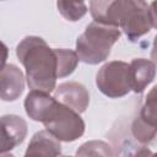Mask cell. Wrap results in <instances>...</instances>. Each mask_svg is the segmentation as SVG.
<instances>
[{
    "mask_svg": "<svg viewBox=\"0 0 157 157\" xmlns=\"http://www.w3.org/2000/svg\"><path fill=\"white\" fill-rule=\"evenodd\" d=\"M55 101V97H52L50 93L39 91V90H31L25 98V110L26 114L34 121H40L47 113L48 108Z\"/></svg>",
    "mask_w": 157,
    "mask_h": 157,
    "instance_id": "obj_10",
    "label": "cell"
},
{
    "mask_svg": "<svg viewBox=\"0 0 157 157\" xmlns=\"http://www.w3.org/2000/svg\"><path fill=\"white\" fill-rule=\"evenodd\" d=\"M156 64L152 60L145 58H135L129 64L131 91L135 93H142L145 88L155 80Z\"/></svg>",
    "mask_w": 157,
    "mask_h": 157,
    "instance_id": "obj_8",
    "label": "cell"
},
{
    "mask_svg": "<svg viewBox=\"0 0 157 157\" xmlns=\"http://www.w3.org/2000/svg\"><path fill=\"white\" fill-rule=\"evenodd\" d=\"M148 12H150L151 26L157 29V0H153L148 5Z\"/></svg>",
    "mask_w": 157,
    "mask_h": 157,
    "instance_id": "obj_16",
    "label": "cell"
},
{
    "mask_svg": "<svg viewBox=\"0 0 157 157\" xmlns=\"http://www.w3.org/2000/svg\"><path fill=\"white\" fill-rule=\"evenodd\" d=\"M56 7L60 15L70 22L81 20L88 11L85 0H56Z\"/></svg>",
    "mask_w": 157,
    "mask_h": 157,
    "instance_id": "obj_11",
    "label": "cell"
},
{
    "mask_svg": "<svg viewBox=\"0 0 157 157\" xmlns=\"http://www.w3.org/2000/svg\"><path fill=\"white\" fill-rule=\"evenodd\" d=\"M27 123L18 115L7 114L1 117V153L11 151L22 144L27 135Z\"/></svg>",
    "mask_w": 157,
    "mask_h": 157,
    "instance_id": "obj_6",
    "label": "cell"
},
{
    "mask_svg": "<svg viewBox=\"0 0 157 157\" xmlns=\"http://www.w3.org/2000/svg\"><path fill=\"white\" fill-rule=\"evenodd\" d=\"M61 155V145L60 140L56 139L52 132H49L47 129L37 131L26 150L25 156H60Z\"/></svg>",
    "mask_w": 157,
    "mask_h": 157,
    "instance_id": "obj_9",
    "label": "cell"
},
{
    "mask_svg": "<svg viewBox=\"0 0 157 157\" xmlns=\"http://www.w3.org/2000/svg\"><path fill=\"white\" fill-rule=\"evenodd\" d=\"M131 134L140 144H150L157 135V129L148 125L140 115L135 117L131 123Z\"/></svg>",
    "mask_w": 157,
    "mask_h": 157,
    "instance_id": "obj_14",
    "label": "cell"
},
{
    "mask_svg": "<svg viewBox=\"0 0 157 157\" xmlns=\"http://www.w3.org/2000/svg\"><path fill=\"white\" fill-rule=\"evenodd\" d=\"M98 90L109 98H120L131 91L129 64L121 60L105 63L96 75Z\"/></svg>",
    "mask_w": 157,
    "mask_h": 157,
    "instance_id": "obj_4",
    "label": "cell"
},
{
    "mask_svg": "<svg viewBox=\"0 0 157 157\" xmlns=\"http://www.w3.org/2000/svg\"><path fill=\"white\" fill-rule=\"evenodd\" d=\"M1 99L5 102H12L20 98L25 90L23 72L15 64H4L0 77Z\"/></svg>",
    "mask_w": 157,
    "mask_h": 157,
    "instance_id": "obj_7",
    "label": "cell"
},
{
    "mask_svg": "<svg viewBox=\"0 0 157 157\" xmlns=\"http://www.w3.org/2000/svg\"><path fill=\"white\" fill-rule=\"evenodd\" d=\"M55 53L58 56V78H63L71 75L80 61L76 50L55 48Z\"/></svg>",
    "mask_w": 157,
    "mask_h": 157,
    "instance_id": "obj_12",
    "label": "cell"
},
{
    "mask_svg": "<svg viewBox=\"0 0 157 157\" xmlns=\"http://www.w3.org/2000/svg\"><path fill=\"white\" fill-rule=\"evenodd\" d=\"M54 97L77 113H83L90 104V92L82 83L75 81L63 82L55 87Z\"/></svg>",
    "mask_w": 157,
    "mask_h": 157,
    "instance_id": "obj_5",
    "label": "cell"
},
{
    "mask_svg": "<svg viewBox=\"0 0 157 157\" xmlns=\"http://www.w3.org/2000/svg\"><path fill=\"white\" fill-rule=\"evenodd\" d=\"M120 36L121 29L119 27L93 21L77 37L76 53L80 60L86 64H99L109 56L112 47L119 40Z\"/></svg>",
    "mask_w": 157,
    "mask_h": 157,
    "instance_id": "obj_2",
    "label": "cell"
},
{
    "mask_svg": "<svg viewBox=\"0 0 157 157\" xmlns=\"http://www.w3.org/2000/svg\"><path fill=\"white\" fill-rule=\"evenodd\" d=\"M151 60L157 66V34L153 38V45H152V50H151Z\"/></svg>",
    "mask_w": 157,
    "mask_h": 157,
    "instance_id": "obj_17",
    "label": "cell"
},
{
    "mask_svg": "<svg viewBox=\"0 0 157 157\" xmlns=\"http://www.w3.org/2000/svg\"><path fill=\"white\" fill-rule=\"evenodd\" d=\"M139 115L148 125L157 129V86L152 87L146 94Z\"/></svg>",
    "mask_w": 157,
    "mask_h": 157,
    "instance_id": "obj_13",
    "label": "cell"
},
{
    "mask_svg": "<svg viewBox=\"0 0 157 157\" xmlns=\"http://www.w3.org/2000/svg\"><path fill=\"white\" fill-rule=\"evenodd\" d=\"M42 123L44 128L56 139L64 142H72L85 132V121L80 113L59 102L56 98L44 114Z\"/></svg>",
    "mask_w": 157,
    "mask_h": 157,
    "instance_id": "obj_3",
    "label": "cell"
},
{
    "mask_svg": "<svg viewBox=\"0 0 157 157\" xmlns=\"http://www.w3.org/2000/svg\"><path fill=\"white\" fill-rule=\"evenodd\" d=\"M16 55L26 70V81L31 90L53 92L58 78V56L55 49L37 36L25 37L16 47Z\"/></svg>",
    "mask_w": 157,
    "mask_h": 157,
    "instance_id": "obj_1",
    "label": "cell"
},
{
    "mask_svg": "<svg viewBox=\"0 0 157 157\" xmlns=\"http://www.w3.org/2000/svg\"><path fill=\"white\" fill-rule=\"evenodd\" d=\"M77 156H114L112 147L103 141H88L76 151Z\"/></svg>",
    "mask_w": 157,
    "mask_h": 157,
    "instance_id": "obj_15",
    "label": "cell"
}]
</instances>
